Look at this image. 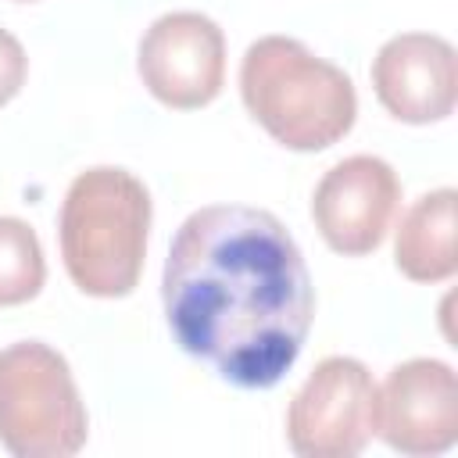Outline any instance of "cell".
Wrapping results in <instances>:
<instances>
[{"instance_id":"obj_1","label":"cell","mask_w":458,"mask_h":458,"mask_svg":"<svg viewBox=\"0 0 458 458\" xmlns=\"http://www.w3.org/2000/svg\"><path fill=\"white\" fill-rule=\"evenodd\" d=\"M161 301L175 344L240 390L276 386L315 318L297 240L272 211L247 204H211L179 225Z\"/></svg>"},{"instance_id":"obj_2","label":"cell","mask_w":458,"mask_h":458,"mask_svg":"<svg viewBox=\"0 0 458 458\" xmlns=\"http://www.w3.org/2000/svg\"><path fill=\"white\" fill-rule=\"evenodd\" d=\"M240 97L276 143L304 154L333 147L358 118L351 75L290 36H261L247 47L240 61Z\"/></svg>"},{"instance_id":"obj_3","label":"cell","mask_w":458,"mask_h":458,"mask_svg":"<svg viewBox=\"0 0 458 458\" xmlns=\"http://www.w3.org/2000/svg\"><path fill=\"white\" fill-rule=\"evenodd\" d=\"M57 236L64 268L82 293L104 301L132 293L150 236L147 186L114 165L79 172L64 193Z\"/></svg>"},{"instance_id":"obj_4","label":"cell","mask_w":458,"mask_h":458,"mask_svg":"<svg viewBox=\"0 0 458 458\" xmlns=\"http://www.w3.org/2000/svg\"><path fill=\"white\" fill-rule=\"evenodd\" d=\"M89 419L64 354L21 340L0 351V444L14 458H68L86 444Z\"/></svg>"},{"instance_id":"obj_5","label":"cell","mask_w":458,"mask_h":458,"mask_svg":"<svg viewBox=\"0 0 458 458\" xmlns=\"http://www.w3.org/2000/svg\"><path fill=\"white\" fill-rule=\"evenodd\" d=\"M376 437V383L358 358H322L286 408V440L301 458H354Z\"/></svg>"},{"instance_id":"obj_6","label":"cell","mask_w":458,"mask_h":458,"mask_svg":"<svg viewBox=\"0 0 458 458\" xmlns=\"http://www.w3.org/2000/svg\"><path fill=\"white\" fill-rule=\"evenodd\" d=\"M136 68L150 97L165 107H204L225 82V36L200 11L161 14L140 39Z\"/></svg>"},{"instance_id":"obj_7","label":"cell","mask_w":458,"mask_h":458,"mask_svg":"<svg viewBox=\"0 0 458 458\" xmlns=\"http://www.w3.org/2000/svg\"><path fill=\"white\" fill-rule=\"evenodd\" d=\"M401 208V179L397 172L372 154H354L336 161L315 186L311 218L322 240L347 258L372 254Z\"/></svg>"},{"instance_id":"obj_8","label":"cell","mask_w":458,"mask_h":458,"mask_svg":"<svg viewBox=\"0 0 458 458\" xmlns=\"http://www.w3.org/2000/svg\"><path fill=\"white\" fill-rule=\"evenodd\" d=\"M376 433L401 454H444L458 440V379L447 361L411 358L376 386Z\"/></svg>"},{"instance_id":"obj_9","label":"cell","mask_w":458,"mask_h":458,"mask_svg":"<svg viewBox=\"0 0 458 458\" xmlns=\"http://www.w3.org/2000/svg\"><path fill=\"white\" fill-rule=\"evenodd\" d=\"M372 89L397 122L429 125L447 118L458 100L454 47L433 32H401L386 39L372 61Z\"/></svg>"},{"instance_id":"obj_10","label":"cell","mask_w":458,"mask_h":458,"mask_svg":"<svg viewBox=\"0 0 458 458\" xmlns=\"http://www.w3.org/2000/svg\"><path fill=\"white\" fill-rule=\"evenodd\" d=\"M454 211L458 193L451 186L422 193L401 218L394 240V261L411 283H444L458 272L454 258Z\"/></svg>"},{"instance_id":"obj_11","label":"cell","mask_w":458,"mask_h":458,"mask_svg":"<svg viewBox=\"0 0 458 458\" xmlns=\"http://www.w3.org/2000/svg\"><path fill=\"white\" fill-rule=\"evenodd\" d=\"M47 261L29 222L0 215V308L32 301L43 290Z\"/></svg>"},{"instance_id":"obj_12","label":"cell","mask_w":458,"mask_h":458,"mask_svg":"<svg viewBox=\"0 0 458 458\" xmlns=\"http://www.w3.org/2000/svg\"><path fill=\"white\" fill-rule=\"evenodd\" d=\"M25 75H29V57L21 43L7 29H0V107L21 93Z\"/></svg>"},{"instance_id":"obj_13","label":"cell","mask_w":458,"mask_h":458,"mask_svg":"<svg viewBox=\"0 0 458 458\" xmlns=\"http://www.w3.org/2000/svg\"><path fill=\"white\" fill-rule=\"evenodd\" d=\"M21 4H29V0H21Z\"/></svg>"}]
</instances>
